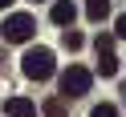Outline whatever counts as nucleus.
Here are the masks:
<instances>
[{
  "mask_svg": "<svg viewBox=\"0 0 126 117\" xmlns=\"http://www.w3.org/2000/svg\"><path fill=\"white\" fill-rule=\"evenodd\" d=\"M20 69H25L29 81H49L57 65H53V53H49V49H29L25 61H20Z\"/></svg>",
  "mask_w": 126,
  "mask_h": 117,
  "instance_id": "nucleus-1",
  "label": "nucleus"
},
{
  "mask_svg": "<svg viewBox=\"0 0 126 117\" xmlns=\"http://www.w3.org/2000/svg\"><path fill=\"white\" fill-rule=\"evenodd\" d=\"M90 85H94V77H90V69H81V65H69L65 73H61V93H65V97H85Z\"/></svg>",
  "mask_w": 126,
  "mask_h": 117,
  "instance_id": "nucleus-2",
  "label": "nucleus"
},
{
  "mask_svg": "<svg viewBox=\"0 0 126 117\" xmlns=\"http://www.w3.org/2000/svg\"><path fill=\"white\" fill-rule=\"evenodd\" d=\"M33 32H37V20L25 16V12H12V16L4 20V41H12V44H25Z\"/></svg>",
  "mask_w": 126,
  "mask_h": 117,
  "instance_id": "nucleus-3",
  "label": "nucleus"
},
{
  "mask_svg": "<svg viewBox=\"0 0 126 117\" xmlns=\"http://www.w3.org/2000/svg\"><path fill=\"white\" fill-rule=\"evenodd\" d=\"M4 113H8V117H37V105L29 97H8V101H4Z\"/></svg>",
  "mask_w": 126,
  "mask_h": 117,
  "instance_id": "nucleus-4",
  "label": "nucleus"
},
{
  "mask_svg": "<svg viewBox=\"0 0 126 117\" xmlns=\"http://www.w3.org/2000/svg\"><path fill=\"white\" fill-rule=\"evenodd\" d=\"M49 16H53V24H73V16H77V8H73V0H57Z\"/></svg>",
  "mask_w": 126,
  "mask_h": 117,
  "instance_id": "nucleus-5",
  "label": "nucleus"
},
{
  "mask_svg": "<svg viewBox=\"0 0 126 117\" xmlns=\"http://www.w3.org/2000/svg\"><path fill=\"white\" fill-rule=\"evenodd\" d=\"M98 73H102V77H114V73H118V57H114V49H98Z\"/></svg>",
  "mask_w": 126,
  "mask_h": 117,
  "instance_id": "nucleus-6",
  "label": "nucleus"
},
{
  "mask_svg": "<svg viewBox=\"0 0 126 117\" xmlns=\"http://www.w3.org/2000/svg\"><path fill=\"white\" fill-rule=\"evenodd\" d=\"M106 12H110L106 0H90V4H85V16H90V20H106Z\"/></svg>",
  "mask_w": 126,
  "mask_h": 117,
  "instance_id": "nucleus-7",
  "label": "nucleus"
},
{
  "mask_svg": "<svg viewBox=\"0 0 126 117\" xmlns=\"http://www.w3.org/2000/svg\"><path fill=\"white\" fill-rule=\"evenodd\" d=\"M61 44H65V49H81V44H85V36H81V32H73V28H65Z\"/></svg>",
  "mask_w": 126,
  "mask_h": 117,
  "instance_id": "nucleus-8",
  "label": "nucleus"
},
{
  "mask_svg": "<svg viewBox=\"0 0 126 117\" xmlns=\"http://www.w3.org/2000/svg\"><path fill=\"white\" fill-rule=\"evenodd\" d=\"M45 117H65V101H45Z\"/></svg>",
  "mask_w": 126,
  "mask_h": 117,
  "instance_id": "nucleus-9",
  "label": "nucleus"
},
{
  "mask_svg": "<svg viewBox=\"0 0 126 117\" xmlns=\"http://www.w3.org/2000/svg\"><path fill=\"white\" fill-rule=\"evenodd\" d=\"M90 117H118V109L114 105H106V101H102V105H94V113Z\"/></svg>",
  "mask_w": 126,
  "mask_h": 117,
  "instance_id": "nucleus-10",
  "label": "nucleus"
},
{
  "mask_svg": "<svg viewBox=\"0 0 126 117\" xmlns=\"http://www.w3.org/2000/svg\"><path fill=\"white\" fill-rule=\"evenodd\" d=\"M114 32H118V36H126V12L118 16V28H114Z\"/></svg>",
  "mask_w": 126,
  "mask_h": 117,
  "instance_id": "nucleus-11",
  "label": "nucleus"
},
{
  "mask_svg": "<svg viewBox=\"0 0 126 117\" xmlns=\"http://www.w3.org/2000/svg\"><path fill=\"white\" fill-rule=\"evenodd\" d=\"M0 8H12V0H0Z\"/></svg>",
  "mask_w": 126,
  "mask_h": 117,
  "instance_id": "nucleus-12",
  "label": "nucleus"
},
{
  "mask_svg": "<svg viewBox=\"0 0 126 117\" xmlns=\"http://www.w3.org/2000/svg\"><path fill=\"white\" fill-rule=\"evenodd\" d=\"M37 4H41V0H37Z\"/></svg>",
  "mask_w": 126,
  "mask_h": 117,
  "instance_id": "nucleus-13",
  "label": "nucleus"
}]
</instances>
